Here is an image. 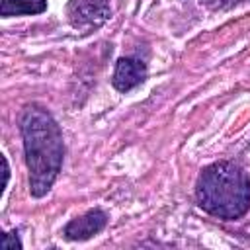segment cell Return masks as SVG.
Listing matches in <instances>:
<instances>
[{"label": "cell", "mask_w": 250, "mask_h": 250, "mask_svg": "<svg viewBox=\"0 0 250 250\" xmlns=\"http://www.w3.org/2000/svg\"><path fill=\"white\" fill-rule=\"evenodd\" d=\"M20 131L29 170V191L33 197H43L55 184L62 166L61 127L47 109L27 105L20 117Z\"/></svg>", "instance_id": "obj_1"}, {"label": "cell", "mask_w": 250, "mask_h": 250, "mask_svg": "<svg viewBox=\"0 0 250 250\" xmlns=\"http://www.w3.org/2000/svg\"><path fill=\"white\" fill-rule=\"evenodd\" d=\"M199 207L219 219H240L250 207V178L234 162H215L201 170L195 184Z\"/></svg>", "instance_id": "obj_2"}, {"label": "cell", "mask_w": 250, "mask_h": 250, "mask_svg": "<svg viewBox=\"0 0 250 250\" xmlns=\"http://www.w3.org/2000/svg\"><path fill=\"white\" fill-rule=\"evenodd\" d=\"M146 76V66L143 61L133 59V57H121L115 64L113 72V88L119 92H129L135 86H139Z\"/></svg>", "instance_id": "obj_3"}, {"label": "cell", "mask_w": 250, "mask_h": 250, "mask_svg": "<svg viewBox=\"0 0 250 250\" xmlns=\"http://www.w3.org/2000/svg\"><path fill=\"white\" fill-rule=\"evenodd\" d=\"M107 223V215L100 209H92L82 217L72 219L64 227V236L68 240H88L94 234H98Z\"/></svg>", "instance_id": "obj_4"}, {"label": "cell", "mask_w": 250, "mask_h": 250, "mask_svg": "<svg viewBox=\"0 0 250 250\" xmlns=\"http://www.w3.org/2000/svg\"><path fill=\"white\" fill-rule=\"evenodd\" d=\"M70 20L76 27H96L104 23L109 16V8L105 2L94 0H74L70 4Z\"/></svg>", "instance_id": "obj_5"}, {"label": "cell", "mask_w": 250, "mask_h": 250, "mask_svg": "<svg viewBox=\"0 0 250 250\" xmlns=\"http://www.w3.org/2000/svg\"><path fill=\"white\" fill-rule=\"evenodd\" d=\"M47 10V0H2V16H27V14H41Z\"/></svg>", "instance_id": "obj_6"}, {"label": "cell", "mask_w": 250, "mask_h": 250, "mask_svg": "<svg viewBox=\"0 0 250 250\" xmlns=\"http://www.w3.org/2000/svg\"><path fill=\"white\" fill-rule=\"evenodd\" d=\"M12 234H14V232H8V234L2 236V242H0V248H2V250H16V248H21V242L18 240V236L14 238Z\"/></svg>", "instance_id": "obj_7"}]
</instances>
